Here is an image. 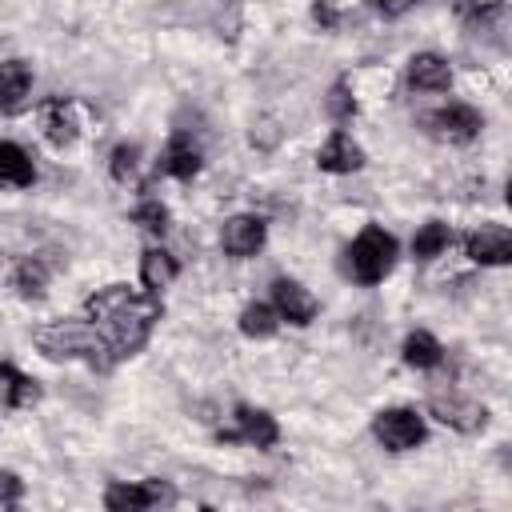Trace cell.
Returning <instances> with one entry per match:
<instances>
[{"mask_svg": "<svg viewBox=\"0 0 512 512\" xmlns=\"http://www.w3.org/2000/svg\"><path fill=\"white\" fill-rule=\"evenodd\" d=\"M424 416L416 408H380L372 416V436L388 448V452H408L416 444H424Z\"/></svg>", "mask_w": 512, "mask_h": 512, "instance_id": "277c9868", "label": "cell"}, {"mask_svg": "<svg viewBox=\"0 0 512 512\" xmlns=\"http://www.w3.org/2000/svg\"><path fill=\"white\" fill-rule=\"evenodd\" d=\"M312 16H316V24H324V28H332L336 24V12L324 4V0H316V8H312Z\"/></svg>", "mask_w": 512, "mask_h": 512, "instance_id": "f1b7e54d", "label": "cell"}, {"mask_svg": "<svg viewBox=\"0 0 512 512\" xmlns=\"http://www.w3.org/2000/svg\"><path fill=\"white\" fill-rule=\"evenodd\" d=\"M328 112H332L336 120H352L356 100L348 96V84H344V80H336V84H332V92H328Z\"/></svg>", "mask_w": 512, "mask_h": 512, "instance_id": "484cf974", "label": "cell"}, {"mask_svg": "<svg viewBox=\"0 0 512 512\" xmlns=\"http://www.w3.org/2000/svg\"><path fill=\"white\" fill-rule=\"evenodd\" d=\"M424 128L444 144H468L484 128V120H480V112L472 104H444V108L424 116Z\"/></svg>", "mask_w": 512, "mask_h": 512, "instance_id": "52a82bcc", "label": "cell"}, {"mask_svg": "<svg viewBox=\"0 0 512 512\" xmlns=\"http://www.w3.org/2000/svg\"><path fill=\"white\" fill-rule=\"evenodd\" d=\"M0 184H8V188H32L36 184L32 156L12 140H0Z\"/></svg>", "mask_w": 512, "mask_h": 512, "instance_id": "d6986e66", "label": "cell"}, {"mask_svg": "<svg viewBox=\"0 0 512 512\" xmlns=\"http://www.w3.org/2000/svg\"><path fill=\"white\" fill-rule=\"evenodd\" d=\"M40 400V384L32 376H24L16 364H0V412H12V408H32Z\"/></svg>", "mask_w": 512, "mask_h": 512, "instance_id": "e0dca14e", "label": "cell"}, {"mask_svg": "<svg viewBox=\"0 0 512 512\" xmlns=\"http://www.w3.org/2000/svg\"><path fill=\"white\" fill-rule=\"evenodd\" d=\"M396 264V236L384 232L380 224H368L352 248H348V272L360 280V284H380Z\"/></svg>", "mask_w": 512, "mask_h": 512, "instance_id": "3957f363", "label": "cell"}, {"mask_svg": "<svg viewBox=\"0 0 512 512\" xmlns=\"http://www.w3.org/2000/svg\"><path fill=\"white\" fill-rule=\"evenodd\" d=\"M32 92V64L28 60H4L0 64V112H20Z\"/></svg>", "mask_w": 512, "mask_h": 512, "instance_id": "9a60e30c", "label": "cell"}, {"mask_svg": "<svg viewBox=\"0 0 512 512\" xmlns=\"http://www.w3.org/2000/svg\"><path fill=\"white\" fill-rule=\"evenodd\" d=\"M12 288H16V296H24V300H40L44 288H48V264H44L40 256H24V260L12 268Z\"/></svg>", "mask_w": 512, "mask_h": 512, "instance_id": "44dd1931", "label": "cell"}, {"mask_svg": "<svg viewBox=\"0 0 512 512\" xmlns=\"http://www.w3.org/2000/svg\"><path fill=\"white\" fill-rule=\"evenodd\" d=\"M404 364L408 368H420V372H428V368H440L444 364V344L432 336V332H424V328H416V332H408V340H404Z\"/></svg>", "mask_w": 512, "mask_h": 512, "instance_id": "ffe728a7", "label": "cell"}, {"mask_svg": "<svg viewBox=\"0 0 512 512\" xmlns=\"http://www.w3.org/2000/svg\"><path fill=\"white\" fill-rule=\"evenodd\" d=\"M40 128H44V136H48L52 148H68V144H76V136H80L76 104H72L68 96H52V100H44V104H40Z\"/></svg>", "mask_w": 512, "mask_h": 512, "instance_id": "8fae6325", "label": "cell"}, {"mask_svg": "<svg viewBox=\"0 0 512 512\" xmlns=\"http://www.w3.org/2000/svg\"><path fill=\"white\" fill-rule=\"evenodd\" d=\"M20 496H24V484H20V476L0 468V504H12V500H20Z\"/></svg>", "mask_w": 512, "mask_h": 512, "instance_id": "4316f807", "label": "cell"}, {"mask_svg": "<svg viewBox=\"0 0 512 512\" xmlns=\"http://www.w3.org/2000/svg\"><path fill=\"white\" fill-rule=\"evenodd\" d=\"M216 436H220L224 444L244 440V444H252V448H272V444L280 440V428H276V420H272L264 408L236 404V408H232V428H220Z\"/></svg>", "mask_w": 512, "mask_h": 512, "instance_id": "8992f818", "label": "cell"}, {"mask_svg": "<svg viewBox=\"0 0 512 512\" xmlns=\"http://www.w3.org/2000/svg\"><path fill=\"white\" fill-rule=\"evenodd\" d=\"M464 252H468V260H476L484 268L508 264L512 260V232L504 224H480L464 236Z\"/></svg>", "mask_w": 512, "mask_h": 512, "instance_id": "30bf717a", "label": "cell"}, {"mask_svg": "<svg viewBox=\"0 0 512 512\" xmlns=\"http://www.w3.org/2000/svg\"><path fill=\"white\" fill-rule=\"evenodd\" d=\"M32 344H36V352L48 356V360H84L92 372H112V368H116L108 344H104L100 332L88 324V316L52 320V324H44V328L32 332Z\"/></svg>", "mask_w": 512, "mask_h": 512, "instance_id": "7a4b0ae2", "label": "cell"}, {"mask_svg": "<svg viewBox=\"0 0 512 512\" xmlns=\"http://www.w3.org/2000/svg\"><path fill=\"white\" fill-rule=\"evenodd\" d=\"M408 84H412L416 92H448L452 68H448V60L436 56V52H416V56L408 60Z\"/></svg>", "mask_w": 512, "mask_h": 512, "instance_id": "2e32d148", "label": "cell"}, {"mask_svg": "<svg viewBox=\"0 0 512 512\" xmlns=\"http://www.w3.org/2000/svg\"><path fill=\"white\" fill-rule=\"evenodd\" d=\"M132 224H140V228L152 232V236H164V232H168V208H164L156 196H144V200L132 208Z\"/></svg>", "mask_w": 512, "mask_h": 512, "instance_id": "cb8c5ba5", "label": "cell"}, {"mask_svg": "<svg viewBox=\"0 0 512 512\" xmlns=\"http://www.w3.org/2000/svg\"><path fill=\"white\" fill-rule=\"evenodd\" d=\"M448 244H452V228L440 224V220H428V224L412 236V256H416V260H432V256L448 252Z\"/></svg>", "mask_w": 512, "mask_h": 512, "instance_id": "603a6c76", "label": "cell"}, {"mask_svg": "<svg viewBox=\"0 0 512 512\" xmlns=\"http://www.w3.org/2000/svg\"><path fill=\"white\" fill-rule=\"evenodd\" d=\"M200 164H204L200 144H196L188 132H176V136L164 144V152H160V160H156V172H160V176H172V180H192V176L200 172Z\"/></svg>", "mask_w": 512, "mask_h": 512, "instance_id": "4fadbf2b", "label": "cell"}, {"mask_svg": "<svg viewBox=\"0 0 512 512\" xmlns=\"http://www.w3.org/2000/svg\"><path fill=\"white\" fill-rule=\"evenodd\" d=\"M276 328H280V316H276L272 304H264V300L244 304V312H240V332H244V336H252V340H268Z\"/></svg>", "mask_w": 512, "mask_h": 512, "instance_id": "7402d4cb", "label": "cell"}, {"mask_svg": "<svg viewBox=\"0 0 512 512\" xmlns=\"http://www.w3.org/2000/svg\"><path fill=\"white\" fill-rule=\"evenodd\" d=\"M84 316L108 344L112 360L120 364L124 356H136L148 344L152 328L164 316V304L152 292H136L128 284H104L84 300Z\"/></svg>", "mask_w": 512, "mask_h": 512, "instance_id": "6da1fadb", "label": "cell"}, {"mask_svg": "<svg viewBox=\"0 0 512 512\" xmlns=\"http://www.w3.org/2000/svg\"><path fill=\"white\" fill-rule=\"evenodd\" d=\"M176 272H180V264H176L172 252H164V248H144V256H140V284H144V292L160 296V292L176 280Z\"/></svg>", "mask_w": 512, "mask_h": 512, "instance_id": "ac0fdd59", "label": "cell"}, {"mask_svg": "<svg viewBox=\"0 0 512 512\" xmlns=\"http://www.w3.org/2000/svg\"><path fill=\"white\" fill-rule=\"evenodd\" d=\"M428 408H432V416L440 424H448L456 432H480L488 424V408L476 404V400H468V396H456V392H448V396L444 392H432Z\"/></svg>", "mask_w": 512, "mask_h": 512, "instance_id": "9c48e42d", "label": "cell"}, {"mask_svg": "<svg viewBox=\"0 0 512 512\" xmlns=\"http://www.w3.org/2000/svg\"><path fill=\"white\" fill-rule=\"evenodd\" d=\"M264 236H268L264 220L244 212V216H232V220H224V228H220V248H224L228 256L244 260V256H256V252L264 248Z\"/></svg>", "mask_w": 512, "mask_h": 512, "instance_id": "7c38bea8", "label": "cell"}, {"mask_svg": "<svg viewBox=\"0 0 512 512\" xmlns=\"http://www.w3.org/2000/svg\"><path fill=\"white\" fill-rule=\"evenodd\" d=\"M316 168H320V172H332V176L360 172V168H364V148H360L348 132H332V136L324 140V148L316 152Z\"/></svg>", "mask_w": 512, "mask_h": 512, "instance_id": "5bb4252c", "label": "cell"}, {"mask_svg": "<svg viewBox=\"0 0 512 512\" xmlns=\"http://www.w3.org/2000/svg\"><path fill=\"white\" fill-rule=\"evenodd\" d=\"M372 4H376V12H380V16L396 20V16H404V12H408L416 0H372Z\"/></svg>", "mask_w": 512, "mask_h": 512, "instance_id": "83f0119b", "label": "cell"}, {"mask_svg": "<svg viewBox=\"0 0 512 512\" xmlns=\"http://www.w3.org/2000/svg\"><path fill=\"white\" fill-rule=\"evenodd\" d=\"M160 504H176V488L168 480H124V484H112L104 492V508L112 512H144V508H160Z\"/></svg>", "mask_w": 512, "mask_h": 512, "instance_id": "5b68a950", "label": "cell"}, {"mask_svg": "<svg viewBox=\"0 0 512 512\" xmlns=\"http://www.w3.org/2000/svg\"><path fill=\"white\" fill-rule=\"evenodd\" d=\"M136 164H140V148L136 144H116L112 148V180L128 184L136 176Z\"/></svg>", "mask_w": 512, "mask_h": 512, "instance_id": "d4e9b609", "label": "cell"}, {"mask_svg": "<svg viewBox=\"0 0 512 512\" xmlns=\"http://www.w3.org/2000/svg\"><path fill=\"white\" fill-rule=\"evenodd\" d=\"M272 308H276V316L280 320H288V324H296V328H304V324H312L316 320V296L300 284V280H288V276H276L272 280Z\"/></svg>", "mask_w": 512, "mask_h": 512, "instance_id": "ba28073f", "label": "cell"}]
</instances>
